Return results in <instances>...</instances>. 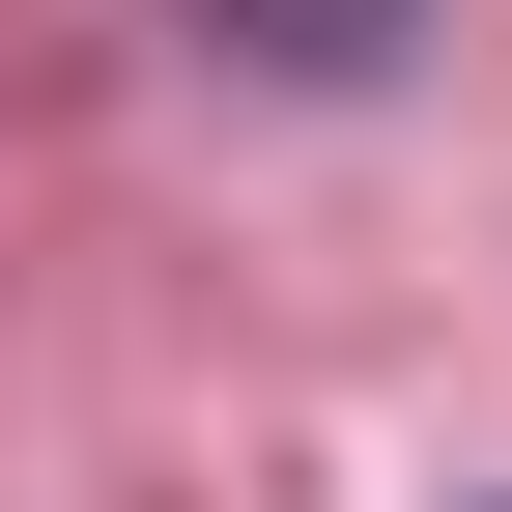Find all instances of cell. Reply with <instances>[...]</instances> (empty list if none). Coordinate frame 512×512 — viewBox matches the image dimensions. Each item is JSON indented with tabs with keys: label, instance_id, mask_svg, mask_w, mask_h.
Instances as JSON below:
<instances>
[{
	"label": "cell",
	"instance_id": "1",
	"mask_svg": "<svg viewBox=\"0 0 512 512\" xmlns=\"http://www.w3.org/2000/svg\"><path fill=\"white\" fill-rule=\"evenodd\" d=\"M200 29L256 57V86H399V29H427V0H200Z\"/></svg>",
	"mask_w": 512,
	"mask_h": 512
}]
</instances>
